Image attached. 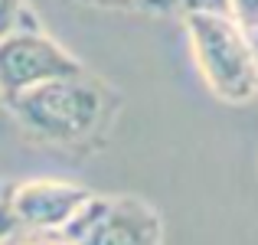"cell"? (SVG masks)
Wrapping results in <instances>:
<instances>
[{
    "instance_id": "6da1fadb",
    "label": "cell",
    "mask_w": 258,
    "mask_h": 245,
    "mask_svg": "<svg viewBox=\"0 0 258 245\" xmlns=\"http://www.w3.org/2000/svg\"><path fill=\"white\" fill-rule=\"evenodd\" d=\"M4 105L26 138L72 157H92L108 147L124 98L108 79L82 69L79 76L46 82Z\"/></svg>"
},
{
    "instance_id": "ba28073f",
    "label": "cell",
    "mask_w": 258,
    "mask_h": 245,
    "mask_svg": "<svg viewBox=\"0 0 258 245\" xmlns=\"http://www.w3.org/2000/svg\"><path fill=\"white\" fill-rule=\"evenodd\" d=\"M0 245H72L62 232H39V229H13Z\"/></svg>"
},
{
    "instance_id": "52a82bcc",
    "label": "cell",
    "mask_w": 258,
    "mask_h": 245,
    "mask_svg": "<svg viewBox=\"0 0 258 245\" xmlns=\"http://www.w3.org/2000/svg\"><path fill=\"white\" fill-rule=\"evenodd\" d=\"M30 26H39L30 0H0V39L17 30H30Z\"/></svg>"
},
{
    "instance_id": "8fae6325",
    "label": "cell",
    "mask_w": 258,
    "mask_h": 245,
    "mask_svg": "<svg viewBox=\"0 0 258 245\" xmlns=\"http://www.w3.org/2000/svg\"><path fill=\"white\" fill-rule=\"evenodd\" d=\"M4 190H7V183H4V180H0V196H4Z\"/></svg>"
},
{
    "instance_id": "7c38bea8",
    "label": "cell",
    "mask_w": 258,
    "mask_h": 245,
    "mask_svg": "<svg viewBox=\"0 0 258 245\" xmlns=\"http://www.w3.org/2000/svg\"><path fill=\"white\" fill-rule=\"evenodd\" d=\"M255 56H258V46H255ZM255 98H258V95H255Z\"/></svg>"
},
{
    "instance_id": "8992f818",
    "label": "cell",
    "mask_w": 258,
    "mask_h": 245,
    "mask_svg": "<svg viewBox=\"0 0 258 245\" xmlns=\"http://www.w3.org/2000/svg\"><path fill=\"white\" fill-rule=\"evenodd\" d=\"M138 10L167 13V17H193V13H216L229 17V0H138Z\"/></svg>"
},
{
    "instance_id": "3957f363",
    "label": "cell",
    "mask_w": 258,
    "mask_h": 245,
    "mask_svg": "<svg viewBox=\"0 0 258 245\" xmlns=\"http://www.w3.org/2000/svg\"><path fill=\"white\" fill-rule=\"evenodd\" d=\"M85 66L43 26L17 30L0 39V105L56 79L79 76Z\"/></svg>"
},
{
    "instance_id": "277c9868",
    "label": "cell",
    "mask_w": 258,
    "mask_h": 245,
    "mask_svg": "<svg viewBox=\"0 0 258 245\" xmlns=\"http://www.w3.org/2000/svg\"><path fill=\"white\" fill-rule=\"evenodd\" d=\"M88 196H92L88 187H79V183H69V180L7 183V206L13 213L17 229L62 232Z\"/></svg>"
},
{
    "instance_id": "7a4b0ae2",
    "label": "cell",
    "mask_w": 258,
    "mask_h": 245,
    "mask_svg": "<svg viewBox=\"0 0 258 245\" xmlns=\"http://www.w3.org/2000/svg\"><path fill=\"white\" fill-rule=\"evenodd\" d=\"M196 69L209 92L229 105H245L258 95V56L255 46L229 17L193 13L183 20Z\"/></svg>"
},
{
    "instance_id": "9c48e42d",
    "label": "cell",
    "mask_w": 258,
    "mask_h": 245,
    "mask_svg": "<svg viewBox=\"0 0 258 245\" xmlns=\"http://www.w3.org/2000/svg\"><path fill=\"white\" fill-rule=\"evenodd\" d=\"M72 4L92 10H138V0H72Z\"/></svg>"
},
{
    "instance_id": "30bf717a",
    "label": "cell",
    "mask_w": 258,
    "mask_h": 245,
    "mask_svg": "<svg viewBox=\"0 0 258 245\" xmlns=\"http://www.w3.org/2000/svg\"><path fill=\"white\" fill-rule=\"evenodd\" d=\"M13 229H17V222H13L10 206H7V190H4V196H0V239H4V235H10Z\"/></svg>"
},
{
    "instance_id": "5b68a950",
    "label": "cell",
    "mask_w": 258,
    "mask_h": 245,
    "mask_svg": "<svg viewBox=\"0 0 258 245\" xmlns=\"http://www.w3.org/2000/svg\"><path fill=\"white\" fill-rule=\"evenodd\" d=\"M164 242V219L157 206L131 193L105 196L95 226L82 235L79 245H160Z\"/></svg>"
}]
</instances>
